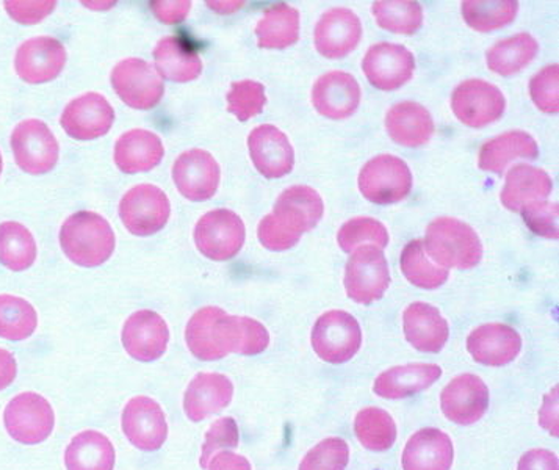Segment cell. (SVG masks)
Listing matches in <instances>:
<instances>
[{
  "instance_id": "cell-52",
  "label": "cell",
  "mask_w": 559,
  "mask_h": 470,
  "mask_svg": "<svg viewBox=\"0 0 559 470\" xmlns=\"http://www.w3.org/2000/svg\"><path fill=\"white\" fill-rule=\"evenodd\" d=\"M518 470H559L558 457L546 448H532L519 459Z\"/></svg>"
},
{
  "instance_id": "cell-18",
  "label": "cell",
  "mask_w": 559,
  "mask_h": 470,
  "mask_svg": "<svg viewBox=\"0 0 559 470\" xmlns=\"http://www.w3.org/2000/svg\"><path fill=\"white\" fill-rule=\"evenodd\" d=\"M115 122V110L99 93H85L72 99L63 114L60 125L74 140L90 141L106 136Z\"/></svg>"
},
{
  "instance_id": "cell-17",
  "label": "cell",
  "mask_w": 559,
  "mask_h": 470,
  "mask_svg": "<svg viewBox=\"0 0 559 470\" xmlns=\"http://www.w3.org/2000/svg\"><path fill=\"white\" fill-rule=\"evenodd\" d=\"M122 345L133 360L153 363L167 352L169 328L164 317L150 309L136 310L126 320L121 332Z\"/></svg>"
},
{
  "instance_id": "cell-14",
  "label": "cell",
  "mask_w": 559,
  "mask_h": 470,
  "mask_svg": "<svg viewBox=\"0 0 559 470\" xmlns=\"http://www.w3.org/2000/svg\"><path fill=\"white\" fill-rule=\"evenodd\" d=\"M362 71L374 89L393 92L413 79L416 59L405 46L378 43L367 50L362 60Z\"/></svg>"
},
{
  "instance_id": "cell-56",
  "label": "cell",
  "mask_w": 559,
  "mask_h": 470,
  "mask_svg": "<svg viewBox=\"0 0 559 470\" xmlns=\"http://www.w3.org/2000/svg\"><path fill=\"white\" fill-rule=\"evenodd\" d=\"M212 10L218 13H233L245 5L243 2H207Z\"/></svg>"
},
{
  "instance_id": "cell-23",
  "label": "cell",
  "mask_w": 559,
  "mask_h": 470,
  "mask_svg": "<svg viewBox=\"0 0 559 470\" xmlns=\"http://www.w3.org/2000/svg\"><path fill=\"white\" fill-rule=\"evenodd\" d=\"M359 83L348 72H326L313 83L312 104L323 117L335 121L349 118L359 107Z\"/></svg>"
},
{
  "instance_id": "cell-57",
  "label": "cell",
  "mask_w": 559,
  "mask_h": 470,
  "mask_svg": "<svg viewBox=\"0 0 559 470\" xmlns=\"http://www.w3.org/2000/svg\"><path fill=\"white\" fill-rule=\"evenodd\" d=\"M2 168H3V161H2V153H0V175H2Z\"/></svg>"
},
{
  "instance_id": "cell-4",
  "label": "cell",
  "mask_w": 559,
  "mask_h": 470,
  "mask_svg": "<svg viewBox=\"0 0 559 470\" xmlns=\"http://www.w3.org/2000/svg\"><path fill=\"white\" fill-rule=\"evenodd\" d=\"M7 433L23 446L45 443L56 428V412L45 397L36 392L17 393L3 411Z\"/></svg>"
},
{
  "instance_id": "cell-41",
  "label": "cell",
  "mask_w": 559,
  "mask_h": 470,
  "mask_svg": "<svg viewBox=\"0 0 559 470\" xmlns=\"http://www.w3.org/2000/svg\"><path fill=\"white\" fill-rule=\"evenodd\" d=\"M38 327V314L27 299L0 295V338L21 342L31 338Z\"/></svg>"
},
{
  "instance_id": "cell-15",
  "label": "cell",
  "mask_w": 559,
  "mask_h": 470,
  "mask_svg": "<svg viewBox=\"0 0 559 470\" xmlns=\"http://www.w3.org/2000/svg\"><path fill=\"white\" fill-rule=\"evenodd\" d=\"M222 179V168L214 155L204 150L180 154L173 165V180L187 200L203 202L215 197Z\"/></svg>"
},
{
  "instance_id": "cell-48",
  "label": "cell",
  "mask_w": 559,
  "mask_h": 470,
  "mask_svg": "<svg viewBox=\"0 0 559 470\" xmlns=\"http://www.w3.org/2000/svg\"><path fill=\"white\" fill-rule=\"evenodd\" d=\"M526 226L539 237L559 238V209L557 202L535 201L521 209Z\"/></svg>"
},
{
  "instance_id": "cell-42",
  "label": "cell",
  "mask_w": 559,
  "mask_h": 470,
  "mask_svg": "<svg viewBox=\"0 0 559 470\" xmlns=\"http://www.w3.org/2000/svg\"><path fill=\"white\" fill-rule=\"evenodd\" d=\"M371 12L377 24L392 34L414 35L424 23V10L414 0H380Z\"/></svg>"
},
{
  "instance_id": "cell-35",
  "label": "cell",
  "mask_w": 559,
  "mask_h": 470,
  "mask_svg": "<svg viewBox=\"0 0 559 470\" xmlns=\"http://www.w3.org/2000/svg\"><path fill=\"white\" fill-rule=\"evenodd\" d=\"M258 45L262 49H286L299 38V12L286 3L270 7L255 25Z\"/></svg>"
},
{
  "instance_id": "cell-5",
  "label": "cell",
  "mask_w": 559,
  "mask_h": 470,
  "mask_svg": "<svg viewBox=\"0 0 559 470\" xmlns=\"http://www.w3.org/2000/svg\"><path fill=\"white\" fill-rule=\"evenodd\" d=\"M313 352L324 363L344 364L356 356L362 345L359 321L345 310H328L312 329Z\"/></svg>"
},
{
  "instance_id": "cell-6",
  "label": "cell",
  "mask_w": 559,
  "mask_h": 470,
  "mask_svg": "<svg viewBox=\"0 0 559 470\" xmlns=\"http://www.w3.org/2000/svg\"><path fill=\"white\" fill-rule=\"evenodd\" d=\"M357 186L364 198L374 204H395L411 193L413 173L402 158L382 154L362 166L357 177Z\"/></svg>"
},
{
  "instance_id": "cell-16",
  "label": "cell",
  "mask_w": 559,
  "mask_h": 470,
  "mask_svg": "<svg viewBox=\"0 0 559 470\" xmlns=\"http://www.w3.org/2000/svg\"><path fill=\"white\" fill-rule=\"evenodd\" d=\"M67 64V49L52 36H35L17 47L14 70L24 82L48 83L59 78Z\"/></svg>"
},
{
  "instance_id": "cell-40",
  "label": "cell",
  "mask_w": 559,
  "mask_h": 470,
  "mask_svg": "<svg viewBox=\"0 0 559 470\" xmlns=\"http://www.w3.org/2000/svg\"><path fill=\"white\" fill-rule=\"evenodd\" d=\"M355 433L359 443L371 451H385L395 444L396 425L388 411L369 407L357 412Z\"/></svg>"
},
{
  "instance_id": "cell-45",
  "label": "cell",
  "mask_w": 559,
  "mask_h": 470,
  "mask_svg": "<svg viewBox=\"0 0 559 470\" xmlns=\"http://www.w3.org/2000/svg\"><path fill=\"white\" fill-rule=\"evenodd\" d=\"M349 462V446L341 437H328L310 448L298 470H345Z\"/></svg>"
},
{
  "instance_id": "cell-46",
  "label": "cell",
  "mask_w": 559,
  "mask_h": 470,
  "mask_svg": "<svg viewBox=\"0 0 559 470\" xmlns=\"http://www.w3.org/2000/svg\"><path fill=\"white\" fill-rule=\"evenodd\" d=\"M240 444V432L237 422L233 418H223L212 423L205 433L203 447H201V468L207 469L209 461L219 450L237 448Z\"/></svg>"
},
{
  "instance_id": "cell-3",
  "label": "cell",
  "mask_w": 559,
  "mask_h": 470,
  "mask_svg": "<svg viewBox=\"0 0 559 470\" xmlns=\"http://www.w3.org/2000/svg\"><path fill=\"white\" fill-rule=\"evenodd\" d=\"M429 258L443 269L471 270L481 262L483 245L474 227L442 216L427 227L424 240Z\"/></svg>"
},
{
  "instance_id": "cell-1",
  "label": "cell",
  "mask_w": 559,
  "mask_h": 470,
  "mask_svg": "<svg viewBox=\"0 0 559 470\" xmlns=\"http://www.w3.org/2000/svg\"><path fill=\"white\" fill-rule=\"evenodd\" d=\"M186 342L198 360L218 361L230 353L255 356L265 352L270 332L255 318L229 316L222 307L205 306L187 324Z\"/></svg>"
},
{
  "instance_id": "cell-38",
  "label": "cell",
  "mask_w": 559,
  "mask_h": 470,
  "mask_svg": "<svg viewBox=\"0 0 559 470\" xmlns=\"http://www.w3.org/2000/svg\"><path fill=\"white\" fill-rule=\"evenodd\" d=\"M403 274L411 284L425 291H435L449 280V270L429 258L424 240H413L406 245L400 259Z\"/></svg>"
},
{
  "instance_id": "cell-21",
  "label": "cell",
  "mask_w": 559,
  "mask_h": 470,
  "mask_svg": "<svg viewBox=\"0 0 559 470\" xmlns=\"http://www.w3.org/2000/svg\"><path fill=\"white\" fill-rule=\"evenodd\" d=\"M362 38V24L352 10L335 7L328 10L316 25L317 50L326 59H344L356 49Z\"/></svg>"
},
{
  "instance_id": "cell-22",
  "label": "cell",
  "mask_w": 559,
  "mask_h": 470,
  "mask_svg": "<svg viewBox=\"0 0 559 470\" xmlns=\"http://www.w3.org/2000/svg\"><path fill=\"white\" fill-rule=\"evenodd\" d=\"M324 204L319 191L308 186L286 188L273 208V216L288 233H309L322 222Z\"/></svg>"
},
{
  "instance_id": "cell-30",
  "label": "cell",
  "mask_w": 559,
  "mask_h": 470,
  "mask_svg": "<svg viewBox=\"0 0 559 470\" xmlns=\"http://www.w3.org/2000/svg\"><path fill=\"white\" fill-rule=\"evenodd\" d=\"M442 376L438 364H406L388 368L374 379L373 392L381 399L400 400L416 396Z\"/></svg>"
},
{
  "instance_id": "cell-24",
  "label": "cell",
  "mask_w": 559,
  "mask_h": 470,
  "mask_svg": "<svg viewBox=\"0 0 559 470\" xmlns=\"http://www.w3.org/2000/svg\"><path fill=\"white\" fill-rule=\"evenodd\" d=\"M521 350V334L510 325H481L467 338V352L476 363L488 367H503L512 363Z\"/></svg>"
},
{
  "instance_id": "cell-28",
  "label": "cell",
  "mask_w": 559,
  "mask_h": 470,
  "mask_svg": "<svg viewBox=\"0 0 559 470\" xmlns=\"http://www.w3.org/2000/svg\"><path fill=\"white\" fill-rule=\"evenodd\" d=\"M453 461L452 437L438 428H424L411 436L402 455L403 470H450Z\"/></svg>"
},
{
  "instance_id": "cell-7",
  "label": "cell",
  "mask_w": 559,
  "mask_h": 470,
  "mask_svg": "<svg viewBox=\"0 0 559 470\" xmlns=\"http://www.w3.org/2000/svg\"><path fill=\"white\" fill-rule=\"evenodd\" d=\"M247 230L236 212L215 209L205 213L194 226V244L204 258L230 260L243 248Z\"/></svg>"
},
{
  "instance_id": "cell-32",
  "label": "cell",
  "mask_w": 559,
  "mask_h": 470,
  "mask_svg": "<svg viewBox=\"0 0 559 470\" xmlns=\"http://www.w3.org/2000/svg\"><path fill=\"white\" fill-rule=\"evenodd\" d=\"M554 190V180L544 172L532 165L512 166L507 175L501 204L511 212H521L530 202L543 201Z\"/></svg>"
},
{
  "instance_id": "cell-36",
  "label": "cell",
  "mask_w": 559,
  "mask_h": 470,
  "mask_svg": "<svg viewBox=\"0 0 559 470\" xmlns=\"http://www.w3.org/2000/svg\"><path fill=\"white\" fill-rule=\"evenodd\" d=\"M539 45L532 35L519 34L501 39L486 54L489 70L499 75H514L536 59Z\"/></svg>"
},
{
  "instance_id": "cell-47",
  "label": "cell",
  "mask_w": 559,
  "mask_h": 470,
  "mask_svg": "<svg viewBox=\"0 0 559 470\" xmlns=\"http://www.w3.org/2000/svg\"><path fill=\"white\" fill-rule=\"evenodd\" d=\"M530 94L540 111L558 114L559 111V67L550 64L537 72L530 82Z\"/></svg>"
},
{
  "instance_id": "cell-8",
  "label": "cell",
  "mask_w": 559,
  "mask_h": 470,
  "mask_svg": "<svg viewBox=\"0 0 559 470\" xmlns=\"http://www.w3.org/2000/svg\"><path fill=\"white\" fill-rule=\"evenodd\" d=\"M345 291L359 305H373L391 285V271L382 249L360 247L345 267Z\"/></svg>"
},
{
  "instance_id": "cell-33",
  "label": "cell",
  "mask_w": 559,
  "mask_h": 470,
  "mask_svg": "<svg viewBox=\"0 0 559 470\" xmlns=\"http://www.w3.org/2000/svg\"><path fill=\"white\" fill-rule=\"evenodd\" d=\"M539 155L536 140L524 130H510L496 139H490L479 150L478 164L483 172L501 173L515 158H532Z\"/></svg>"
},
{
  "instance_id": "cell-20",
  "label": "cell",
  "mask_w": 559,
  "mask_h": 470,
  "mask_svg": "<svg viewBox=\"0 0 559 470\" xmlns=\"http://www.w3.org/2000/svg\"><path fill=\"white\" fill-rule=\"evenodd\" d=\"M248 150L255 169L266 179H280L294 169L295 151L283 130L258 126L248 137Z\"/></svg>"
},
{
  "instance_id": "cell-13",
  "label": "cell",
  "mask_w": 559,
  "mask_h": 470,
  "mask_svg": "<svg viewBox=\"0 0 559 470\" xmlns=\"http://www.w3.org/2000/svg\"><path fill=\"white\" fill-rule=\"evenodd\" d=\"M122 433L133 447L143 451H155L164 446L168 437L165 411L157 401L146 396L133 397L121 414Z\"/></svg>"
},
{
  "instance_id": "cell-19",
  "label": "cell",
  "mask_w": 559,
  "mask_h": 470,
  "mask_svg": "<svg viewBox=\"0 0 559 470\" xmlns=\"http://www.w3.org/2000/svg\"><path fill=\"white\" fill-rule=\"evenodd\" d=\"M489 389L479 376L465 374L453 378L443 388V415L457 425H474L481 421L489 408Z\"/></svg>"
},
{
  "instance_id": "cell-2",
  "label": "cell",
  "mask_w": 559,
  "mask_h": 470,
  "mask_svg": "<svg viewBox=\"0 0 559 470\" xmlns=\"http://www.w3.org/2000/svg\"><path fill=\"white\" fill-rule=\"evenodd\" d=\"M60 245L72 263L95 269L111 258L117 247V237L103 215L82 211L72 213L61 226Z\"/></svg>"
},
{
  "instance_id": "cell-43",
  "label": "cell",
  "mask_w": 559,
  "mask_h": 470,
  "mask_svg": "<svg viewBox=\"0 0 559 470\" xmlns=\"http://www.w3.org/2000/svg\"><path fill=\"white\" fill-rule=\"evenodd\" d=\"M338 247L345 252H353L360 247L385 248L389 245V233L384 224L369 216H357L348 220L337 233Z\"/></svg>"
},
{
  "instance_id": "cell-44",
  "label": "cell",
  "mask_w": 559,
  "mask_h": 470,
  "mask_svg": "<svg viewBox=\"0 0 559 470\" xmlns=\"http://www.w3.org/2000/svg\"><path fill=\"white\" fill-rule=\"evenodd\" d=\"M226 99L227 110L240 121H248L262 114L266 104L265 86L255 81L234 82Z\"/></svg>"
},
{
  "instance_id": "cell-29",
  "label": "cell",
  "mask_w": 559,
  "mask_h": 470,
  "mask_svg": "<svg viewBox=\"0 0 559 470\" xmlns=\"http://www.w3.org/2000/svg\"><path fill=\"white\" fill-rule=\"evenodd\" d=\"M165 146L157 133L146 129H132L122 133L115 144V164L122 173L151 172L160 165Z\"/></svg>"
},
{
  "instance_id": "cell-51",
  "label": "cell",
  "mask_w": 559,
  "mask_h": 470,
  "mask_svg": "<svg viewBox=\"0 0 559 470\" xmlns=\"http://www.w3.org/2000/svg\"><path fill=\"white\" fill-rule=\"evenodd\" d=\"M151 10L160 23L178 24L182 23L190 13L191 2L190 0H173V2L157 0L151 3Z\"/></svg>"
},
{
  "instance_id": "cell-55",
  "label": "cell",
  "mask_w": 559,
  "mask_h": 470,
  "mask_svg": "<svg viewBox=\"0 0 559 470\" xmlns=\"http://www.w3.org/2000/svg\"><path fill=\"white\" fill-rule=\"evenodd\" d=\"M17 376L16 357L9 350L0 349V392L10 388Z\"/></svg>"
},
{
  "instance_id": "cell-34",
  "label": "cell",
  "mask_w": 559,
  "mask_h": 470,
  "mask_svg": "<svg viewBox=\"0 0 559 470\" xmlns=\"http://www.w3.org/2000/svg\"><path fill=\"white\" fill-rule=\"evenodd\" d=\"M117 451L114 444L96 430H85L72 437L64 450L67 470H114Z\"/></svg>"
},
{
  "instance_id": "cell-37",
  "label": "cell",
  "mask_w": 559,
  "mask_h": 470,
  "mask_svg": "<svg viewBox=\"0 0 559 470\" xmlns=\"http://www.w3.org/2000/svg\"><path fill=\"white\" fill-rule=\"evenodd\" d=\"M38 255L34 234L17 222L0 223V263L12 271L31 269Z\"/></svg>"
},
{
  "instance_id": "cell-10",
  "label": "cell",
  "mask_w": 559,
  "mask_h": 470,
  "mask_svg": "<svg viewBox=\"0 0 559 470\" xmlns=\"http://www.w3.org/2000/svg\"><path fill=\"white\" fill-rule=\"evenodd\" d=\"M171 202L162 188L140 184L128 191L119 202V219L133 235L147 237L167 226Z\"/></svg>"
},
{
  "instance_id": "cell-11",
  "label": "cell",
  "mask_w": 559,
  "mask_h": 470,
  "mask_svg": "<svg viewBox=\"0 0 559 470\" xmlns=\"http://www.w3.org/2000/svg\"><path fill=\"white\" fill-rule=\"evenodd\" d=\"M111 86L122 103L135 110H151L165 94L164 79L147 61H119L110 74Z\"/></svg>"
},
{
  "instance_id": "cell-53",
  "label": "cell",
  "mask_w": 559,
  "mask_h": 470,
  "mask_svg": "<svg viewBox=\"0 0 559 470\" xmlns=\"http://www.w3.org/2000/svg\"><path fill=\"white\" fill-rule=\"evenodd\" d=\"M539 423L551 436L558 437V386L544 397L543 408L539 411Z\"/></svg>"
},
{
  "instance_id": "cell-50",
  "label": "cell",
  "mask_w": 559,
  "mask_h": 470,
  "mask_svg": "<svg viewBox=\"0 0 559 470\" xmlns=\"http://www.w3.org/2000/svg\"><path fill=\"white\" fill-rule=\"evenodd\" d=\"M5 12L10 14L13 21L24 25H34L41 23L49 16L57 7L53 0H36V2H21V0H7L3 2Z\"/></svg>"
},
{
  "instance_id": "cell-26",
  "label": "cell",
  "mask_w": 559,
  "mask_h": 470,
  "mask_svg": "<svg viewBox=\"0 0 559 470\" xmlns=\"http://www.w3.org/2000/svg\"><path fill=\"white\" fill-rule=\"evenodd\" d=\"M234 385L226 375L203 372L191 379L183 393V412L191 422L205 421L229 407Z\"/></svg>"
},
{
  "instance_id": "cell-12",
  "label": "cell",
  "mask_w": 559,
  "mask_h": 470,
  "mask_svg": "<svg viewBox=\"0 0 559 470\" xmlns=\"http://www.w3.org/2000/svg\"><path fill=\"white\" fill-rule=\"evenodd\" d=\"M452 108L463 125L478 129L503 117L507 99L492 83L471 79L454 89Z\"/></svg>"
},
{
  "instance_id": "cell-49",
  "label": "cell",
  "mask_w": 559,
  "mask_h": 470,
  "mask_svg": "<svg viewBox=\"0 0 559 470\" xmlns=\"http://www.w3.org/2000/svg\"><path fill=\"white\" fill-rule=\"evenodd\" d=\"M258 238L263 247L270 249V251H286V249L294 248L301 237L288 233L286 227L277 223L273 213H270V215L263 216L261 223H259Z\"/></svg>"
},
{
  "instance_id": "cell-27",
  "label": "cell",
  "mask_w": 559,
  "mask_h": 470,
  "mask_svg": "<svg viewBox=\"0 0 559 470\" xmlns=\"http://www.w3.org/2000/svg\"><path fill=\"white\" fill-rule=\"evenodd\" d=\"M406 341L421 353H439L449 341V321L438 307L428 303H413L403 314Z\"/></svg>"
},
{
  "instance_id": "cell-9",
  "label": "cell",
  "mask_w": 559,
  "mask_h": 470,
  "mask_svg": "<svg viewBox=\"0 0 559 470\" xmlns=\"http://www.w3.org/2000/svg\"><path fill=\"white\" fill-rule=\"evenodd\" d=\"M12 151L17 166L28 175H46L59 162L60 146L46 122L31 118L13 129Z\"/></svg>"
},
{
  "instance_id": "cell-31",
  "label": "cell",
  "mask_w": 559,
  "mask_h": 470,
  "mask_svg": "<svg viewBox=\"0 0 559 470\" xmlns=\"http://www.w3.org/2000/svg\"><path fill=\"white\" fill-rule=\"evenodd\" d=\"M385 129L395 143L407 148L424 146L435 136V121L421 104L405 101L385 115Z\"/></svg>"
},
{
  "instance_id": "cell-54",
  "label": "cell",
  "mask_w": 559,
  "mask_h": 470,
  "mask_svg": "<svg viewBox=\"0 0 559 470\" xmlns=\"http://www.w3.org/2000/svg\"><path fill=\"white\" fill-rule=\"evenodd\" d=\"M207 470H252L251 462L241 455L223 450L209 461Z\"/></svg>"
},
{
  "instance_id": "cell-39",
  "label": "cell",
  "mask_w": 559,
  "mask_h": 470,
  "mask_svg": "<svg viewBox=\"0 0 559 470\" xmlns=\"http://www.w3.org/2000/svg\"><path fill=\"white\" fill-rule=\"evenodd\" d=\"M518 12V0H465L463 2L465 23L481 34L507 27L515 20Z\"/></svg>"
},
{
  "instance_id": "cell-25",
  "label": "cell",
  "mask_w": 559,
  "mask_h": 470,
  "mask_svg": "<svg viewBox=\"0 0 559 470\" xmlns=\"http://www.w3.org/2000/svg\"><path fill=\"white\" fill-rule=\"evenodd\" d=\"M154 61L158 75L171 82H191L203 72L200 47L182 34L162 38L155 46Z\"/></svg>"
}]
</instances>
